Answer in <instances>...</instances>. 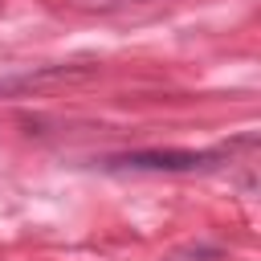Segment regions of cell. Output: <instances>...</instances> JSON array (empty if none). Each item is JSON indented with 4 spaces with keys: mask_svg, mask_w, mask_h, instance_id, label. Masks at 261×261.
Returning a JSON list of instances; mask_svg holds the SVG:
<instances>
[{
    "mask_svg": "<svg viewBox=\"0 0 261 261\" xmlns=\"http://www.w3.org/2000/svg\"><path fill=\"white\" fill-rule=\"evenodd\" d=\"M257 135H241L232 143L220 147H143V151H118V155H102L106 171H139V175H212L237 163V151H253Z\"/></svg>",
    "mask_w": 261,
    "mask_h": 261,
    "instance_id": "6da1fadb",
    "label": "cell"
},
{
    "mask_svg": "<svg viewBox=\"0 0 261 261\" xmlns=\"http://www.w3.org/2000/svg\"><path fill=\"white\" fill-rule=\"evenodd\" d=\"M94 73H98L94 61H53V65H41V69H24V73H12V77H0V98L37 94V90H49V86H61V82H86Z\"/></svg>",
    "mask_w": 261,
    "mask_h": 261,
    "instance_id": "7a4b0ae2",
    "label": "cell"
}]
</instances>
